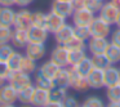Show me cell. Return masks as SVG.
I'll use <instances>...</instances> for the list:
<instances>
[{"mask_svg": "<svg viewBox=\"0 0 120 107\" xmlns=\"http://www.w3.org/2000/svg\"><path fill=\"white\" fill-rule=\"evenodd\" d=\"M110 45V40L107 37H94L92 36L86 43V49L92 55L94 54H103L107 47Z\"/></svg>", "mask_w": 120, "mask_h": 107, "instance_id": "cell-8", "label": "cell"}, {"mask_svg": "<svg viewBox=\"0 0 120 107\" xmlns=\"http://www.w3.org/2000/svg\"><path fill=\"white\" fill-rule=\"evenodd\" d=\"M45 23H47V13H43V12H34L32 13V25L34 26L45 27Z\"/></svg>", "mask_w": 120, "mask_h": 107, "instance_id": "cell-36", "label": "cell"}, {"mask_svg": "<svg viewBox=\"0 0 120 107\" xmlns=\"http://www.w3.org/2000/svg\"><path fill=\"white\" fill-rule=\"evenodd\" d=\"M16 11L12 9V7H0V25L7 27H12L14 23Z\"/></svg>", "mask_w": 120, "mask_h": 107, "instance_id": "cell-19", "label": "cell"}, {"mask_svg": "<svg viewBox=\"0 0 120 107\" xmlns=\"http://www.w3.org/2000/svg\"><path fill=\"white\" fill-rule=\"evenodd\" d=\"M79 107H83V106H79Z\"/></svg>", "mask_w": 120, "mask_h": 107, "instance_id": "cell-54", "label": "cell"}, {"mask_svg": "<svg viewBox=\"0 0 120 107\" xmlns=\"http://www.w3.org/2000/svg\"><path fill=\"white\" fill-rule=\"evenodd\" d=\"M35 86H39V88L50 90L52 88H54V83H53L52 79L44 76L40 71H36V72H35Z\"/></svg>", "mask_w": 120, "mask_h": 107, "instance_id": "cell-24", "label": "cell"}, {"mask_svg": "<svg viewBox=\"0 0 120 107\" xmlns=\"http://www.w3.org/2000/svg\"><path fill=\"white\" fill-rule=\"evenodd\" d=\"M83 107H106V104L103 103L99 97L97 96H89L84 99V102L81 103Z\"/></svg>", "mask_w": 120, "mask_h": 107, "instance_id": "cell-33", "label": "cell"}, {"mask_svg": "<svg viewBox=\"0 0 120 107\" xmlns=\"http://www.w3.org/2000/svg\"><path fill=\"white\" fill-rule=\"evenodd\" d=\"M11 43L14 48L18 49H23L27 44H29V35H27V30L22 29H14L13 34H12Z\"/></svg>", "mask_w": 120, "mask_h": 107, "instance_id": "cell-18", "label": "cell"}, {"mask_svg": "<svg viewBox=\"0 0 120 107\" xmlns=\"http://www.w3.org/2000/svg\"><path fill=\"white\" fill-rule=\"evenodd\" d=\"M27 35H29V43H43V44H44L48 40L49 31H48L45 27L34 26V25H32V26L27 30Z\"/></svg>", "mask_w": 120, "mask_h": 107, "instance_id": "cell-13", "label": "cell"}, {"mask_svg": "<svg viewBox=\"0 0 120 107\" xmlns=\"http://www.w3.org/2000/svg\"><path fill=\"white\" fill-rule=\"evenodd\" d=\"M72 67L75 68V70L78 71L81 76H85V77H86L88 74L94 68V66H93V62H92V57H88V55H86V57L83 58L78 65L72 66Z\"/></svg>", "mask_w": 120, "mask_h": 107, "instance_id": "cell-22", "label": "cell"}, {"mask_svg": "<svg viewBox=\"0 0 120 107\" xmlns=\"http://www.w3.org/2000/svg\"><path fill=\"white\" fill-rule=\"evenodd\" d=\"M103 54L106 55V58L109 59V62L111 65H116V63L120 62V48L116 47V45L110 44Z\"/></svg>", "mask_w": 120, "mask_h": 107, "instance_id": "cell-25", "label": "cell"}, {"mask_svg": "<svg viewBox=\"0 0 120 107\" xmlns=\"http://www.w3.org/2000/svg\"><path fill=\"white\" fill-rule=\"evenodd\" d=\"M62 104H63V107H79L80 106L79 101L74 96H67L65 99H63Z\"/></svg>", "mask_w": 120, "mask_h": 107, "instance_id": "cell-40", "label": "cell"}, {"mask_svg": "<svg viewBox=\"0 0 120 107\" xmlns=\"http://www.w3.org/2000/svg\"><path fill=\"white\" fill-rule=\"evenodd\" d=\"M102 1H105V0H102Z\"/></svg>", "mask_w": 120, "mask_h": 107, "instance_id": "cell-55", "label": "cell"}, {"mask_svg": "<svg viewBox=\"0 0 120 107\" xmlns=\"http://www.w3.org/2000/svg\"><path fill=\"white\" fill-rule=\"evenodd\" d=\"M19 71L27 74V75H31V74H35L38 71V65L36 61L31 59V58L23 55V59L21 62V67H19Z\"/></svg>", "mask_w": 120, "mask_h": 107, "instance_id": "cell-26", "label": "cell"}, {"mask_svg": "<svg viewBox=\"0 0 120 107\" xmlns=\"http://www.w3.org/2000/svg\"><path fill=\"white\" fill-rule=\"evenodd\" d=\"M115 25H116V26L120 29V12H119V16H117V18H116V22H115Z\"/></svg>", "mask_w": 120, "mask_h": 107, "instance_id": "cell-49", "label": "cell"}, {"mask_svg": "<svg viewBox=\"0 0 120 107\" xmlns=\"http://www.w3.org/2000/svg\"><path fill=\"white\" fill-rule=\"evenodd\" d=\"M103 79L106 88L120 84V68L115 67L114 65L109 66L106 70H103Z\"/></svg>", "mask_w": 120, "mask_h": 107, "instance_id": "cell-17", "label": "cell"}, {"mask_svg": "<svg viewBox=\"0 0 120 107\" xmlns=\"http://www.w3.org/2000/svg\"><path fill=\"white\" fill-rule=\"evenodd\" d=\"M67 88H61V86H54L49 90L50 101L56 102H63V99L67 97Z\"/></svg>", "mask_w": 120, "mask_h": 107, "instance_id": "cell-28", "label": "cell"}, {"mask_svg": "<svg viewBox=\"0 0 120 107\" xmlns=\"http://www.w3.org/2000/svg\"><path fill=\"white\" fill-rule=\"evenodd\" d=\"M54 86H61V88H70V71L67 67L60 68L57 75L53 79Z\"/></svg>", "mask_w": 120, "mask_h": 107, "instance_id": "cell-20", "label": "cell"}, {"mask_svg": "<svg viewBox=\"0 0 120 107\" xmlns=\"http://www.w3.org/2000/svg\"><path fill=\"white\" fill-rule=\"evenodd\" d=\"M0 106H1V102H0Z\"/></svg>", "mask_w": 120, "mask_h": 107, "instance_id": "cell-53", "label": "cell"}, {"mask_svg": "<svg viewBox=\"0 0 120 107\" xmlns=\"http://www.w3.org/2000/svg\"><path fill=\"white\" fill-rule=\"evenodd\" d=\"M68 71H70V88H72L76 92H80V93H84V92L88 90L89 84L86 81L85 76H81L72 66H70Z\"/></svg>", "mask_w": 120, "mask_h": 107, "instance_id": "cell-6", "label": "cell"}, {"mask_svg": "<svg viewBox=\"0 0 120 107\" xmlns=\"http://www.w3.org/2000/svg\"><path fill=\"white\" fill-rule=\"evenodd\" d=\"M32 26V12H30L26 8H21L18 12H16L14 17V29H22V30H29Z\"/></svg>", "mask_w": 120, "mask_h": 107, "instance_id": "cell-7", "label": "cell"}, {"mask_svg": "<svg viewBox=\"0 0 120 107\" xmlns=\"http://www.w3.org/2000/svg\"><path fill=\"white\" fill-rule=\"evenodd\" d=\"M35 90V85H29L26 88L18 90V102L21 104H31V99H32V94Z\"/></svg>", "mask_w": 120, "mask_h": 107, "instance_id": "cell-23", "label": "cell"}, {"mask_svg": "<svg viewBox=\"0 0 120 107\" xmlns=\"http://www.w3.org/2000/svg\"><path fill=\"white\" fill-rule=\"evenodd\" d=\"M110 1H112V3H114L115 5H116L117 8L120 9V0H110Z\"/></svg>", "mask_w": 120, "mask_h": 107, "instance_id": "cell-48", "label": "cell"}, {"mask_svg": "<svg viewBox=\"0 0 120 107\" xmlns=\"http://www.w3.org/2000/svg\"><path fill=\"white\" fill-rule=\"evenodd\" d=\"M110 44H114L120 48V29L119 27L116 30H114V31H111V34H110Z\"/></svg>", "mask_w": 120, "mask_h": 107, "instance_id": "cell-39", "label": "cell"}, {"mask_svg": "<svg viewBox=\"0 0 120 107\" xmlns=\"http://www.w3.org/2000/svg\"><path fill=\"white\" fill-rule=\"evenodd\" d=\"M50 61L54 62L61 68L70 66L68 65V48L62 44H58L57 47H54L50 53Z\"/></svg>", "mask_w": 120, "mask_h": 107, "instance_id": "cell-5", "label": "cell"}, {"mask_svg": "<svg viewBox=\"0 0 120 107\" xmlns=\"http://www.w3.org/2000/svg\"><path fill=\"white\" fill-rule=\"evenodd\" d=\"M17 98H18V92L9 83L0 86V102H1V104H14L18 101Z\"/></svg>", "mask_w": 120, "mask_h": 107, "instance_id": "cell-12", "label": "cell"}, {"mask_svg": "<svg viewBox=\"0 0 120 107\" xmlns=\"http://www.w3.org/2000/svg\"><path fill=\"white\" fill-rule=\"evenodd\" d=\"M60 68L61 67H58L54 62H52V61L49 59V61H47V62L43 63V65L38 68V71H40L44 76H47V77H49V79L53 80L54 76L57 75V72L60 71Z\"/></svg>", "mask_w": 120, "mask_h": 107, "instance_id": "cell-21", "label": "cell"}, {"mask_svg": "<svg viewBox=\"0 0 120 107\" xmlns=\"http://www.w3.org/2000/svg\"><path fill=\"white\" fill-rule=\"evenodd\" d=\"M75 37L83 40V41H88L92 37L89 26H75Z\"/></svg>", "mask_w": 120, "mask_h": 107, "instance_id": "cell-34", "label": "cell"}, {"mask_svg": "<svg viewBox=\"0 0 120 107\" xmlns=\"http://www.w3.org/2000/svg\"><path fill=\"white\" fill-rule=\"evenodd\" d=\"M9 74H11V70H9L7 62H1V61H0V76H3V77H5L7 80H8Z\"/></svg>", "mask_w": 120, "mask_h": 107, "instance_id": "cell-41", "label": "cell"}, {"mask_svg": "<svg viewBox=\"0 0 120 107\" xmlns=\"http://www.w3.org/2000/svg\"><path fill=\"white\" fill-rule=\"evenodd\" d=\"M119 12L120 9L112 1H103V5H102L101 11L98 12V17L102 18L105 22H107L109 25H115Z\"/></svg>", "mask_w": 120, "mask_h": 107, "instance_id": "cell-4", "label": "cell"}, {"mask_svg": "<svg viewBox=\"0 0 120 107\" xmlns=\"http://www.w3.org/2000/svg\"><path fill=\"white\" fill-rule=\"evenodd\" d=\"M106 107H120V102H109Z\"/></svg>", "mask_w": 120, "mask_h": 107, "instance_id": "cell-46", "label": "cell"}, {"mask_svg": "<svg viewBox=\"0 0 120 107\" xmlns=\"http://www.w3.org/2000/svg\"><path fill=\"white\" fill-rule=\"evenodd\" d=\"M103 1L102 0H85V8H88L89 11H92L93 13H98L101 11Z\"/></svg>", "mask_w": 120, "mask_h": 107, "instance_id": "cell-38", "label": "cell"}, {"mask_svg": "<svg viewBox=\"0 0 120 107\" xmlns=\"http://www.w3.org/2000/svg\"><path fill=\"white\" fill-rule=\"evenodd\" d=\"M92 62H93L94 68H99V70H106L109 66H111V63L109 62V59L106 58L105 54H94V55H92Z\"/></svg>", "mask_w": 120, "mask_h": 107, "instance_id": "cell-30", "label": "cell"}, {"mask_svg": "<svg viewBox=\"0 0 120 107\" xmlns=\"http://www.w3.org/2000/svg\"><path fill=\"white\" fill-rule=\"evenodd\" d=\"M22 59H23V55L18 52H14L13 54L11 55V58L7 61V65H8L9 70L11 71H19Z\"/></svg>", "mask_w": 120, "mask_h": 107, "instance_id": "cell-29", "label": "cell"}, {"mask_svg": "<svg viewBox=\"0 0 120 107\" xmlns=\"http://www.w3.org/2000/svg\"><path fill=\"white\" fill-rule=\"evenodd\" d=\"M0 107H16L14 104H1Z\"/></svg>", "mask_w": 120, "mask_h": 107, "instance_id": "cell-50", "label": "cell"}, {"mask_svg": "<svg viewBox=\"0 0 120 107\" xmlns=\"http://www.w3.org/2000/svg\"><path fill=\"white\" fill-rule=\"evenodd\" d=\"M106 97L109 102H120V84L109 86L106 90Z\"/></svg>", "mask_w": 120, "mask_h": 107, "instance_id": "cell-31", "label": "cell"}, {"mask_svg": "<svg viewBox=\"0 0 120 107\" xmlns=\"http://www.w3.org/2000/svg\"><path fill=\"white\" fill-rule=\"evenodd\" d=\"M50 11L54 12V13L60 14V16L68 18V17L72 16L74 11H75V7H74L72 1H65V0H54L52 3L50 7Z\"/></svg>", "mask_w": 120, "mask_h": 107, "instance_id": "cell-10", "label": "cell"}, {"mask_svg": "<svg viewBox=\"0 0 120 107\" xmlns=\"http://www.w3.org/2000/svg\"><path fill=\"white\" fill-rule=\"evenodd\" d=\"M86 57V50L84 49H68V65L75 66L83 58Z\"/></svg>", "mask_w": 120, "mask_h": 107, "instance_id": "cell-27", "label": "cell"}, {"mask_svg": "<svg viewBox=\"0 0 120 107\" xmlns=\"http://www.w3.org/2000/svg\"><path fill=\"white\" fill-rule=\"evenodd\" d=\"M86 81L89 84L90 89H101L105 86V79H103V70L93 68L86 76Z\"/></svg>", "mask_w": 120, "mask_h": 107, "instance_id": "cell-15", "label": "cell"}, {"mask_svg": "<svg viewBox=\"0 0 120 107\" xmlns=\"http://www.w3.org/2000/svg\"><path fill=\"white\" fill-rule=\"evenodd\" d=\"M49 101H50L49 90H48V89L39 88V86H35L34 94H32V99H31V106H34V107H44Z\"/></svg>", "mask_w": 120, "mask_h": 107, "instance_id": "cell-16", "label": "cell"}, {"mask_svg": "<svg viewBox=\"0 0 120 107\" xmlns=\"http://www.w3.org/2000/svg\"><path fill=\"white\" fill-rule=\"evenodd\" d=\"M8 83L18 92L32 84L31 75H27L22 71H11V74L8 76Z\"/></svg>", "mask_w": 120, "mask_h": 107, "instance_id": "cell-2", "label": "cell"}, {"mask_svg": "<svg viewBox=\"0 0 120 107\" xmlns=\"http://www.w3.org/2000/svg\"><path fill=\"white\" fill-rule=\"evenodd\" d=\"M66 19L67 18H65V17H62L60 14L50 11L49 13H47V23H45V27H47V30L49 32L54 34L57 30H60L66 23Z\"/></svg>", "mask_w": 120, "mask_h": 107, "instance_id": "cell-14", "label": "cell"}, {"mask_svg": "<svg viewBox=\"0 0 120 107\" xmlns=\"http://www.w3.org/2000/svg\"><path fill=\"white\" fill-rule=\"evenodd\" d=\"M72 4L75 8H81L85 5V0H72Z\"/></svg>", "mask_w": 120, "mask_h": 107, "instance_id": "cell-45", "label": "cell"}, {"mask_svg": "<svg viewBox=\"0 0 120 107\" xmlns=\"http://www.w3.org/2000/svg\"><path fill=\"white\" fill-rule=\"evenodd\" d=\"M65 1H72V0H65Z\"/></svg>", "mask_w": 120, "mask_h": 107, "instance_id": "cell-52", "label": "cell"}, {"mask_svg": "<svg viewBox=\"0 0 120 107\" xmlns=\"http://www.w3.org/2000/svg\"><path fill=\"white\" fill-rule=\"evenodd\" d=\"M12 34H13L12 27H7V26H1L0 25V44L11 43Z\"/></svg>", "mask_w": 120, "mask_h": 107, "instance_id": "cell-35", "label": "cell"}, {"mask_svg": "<svg viewBox=\"0 0 120 107\" xmlns=\"http://www.w3.org/2000/svg\"><path fill=\"white\" fill-rule=\"evenodd\" d=\"M71 18L74 26H89L92 21L96 18V13H93L85 7H81V8H75Z\"/></svg>", "mask_w": 120, "mask_h": 107, "instance_id": "cell-1", "label": "cell"}, {"mask_svg": "<svg viewBox=\"0 0 120 107\" xmlns=\"http://www.w3.org/2000/svg\"><path fill=\"white\" fill-rule=\"evenodd\" d=\"M32 1H34V0H14V5L19 7V8H26V7H29Z\"/></svg>", "mask_w": 120, "mask_h": 107, "instance_id": "cell-42", "label": "cell"}, {"mask_svg": "<svg viewBox=\"0 0 120 107\" xmlns=\"http://www.w3.org/2000/svg\"><path fill=\"white\" fill-rule=\"evenodd\" d=\"M14 5V0H0V7H12Z\"/></svg>", "mask_w": 120, "mask_h": 107, "instance_id": "cell-44", "label": "cell"}, {"mask_svg": "<svg viewBox=\"0 0 120 107\" xmlns=\"http://www.w3.org/2000/svg\"><path fill=\"white\" fill-rule=\"evenodd\" d=\"M13 53H14L13 45H11L9 43H7V44H0V61L1 62H7Z\"/></svg>", "mask_w": 120, "mask_h": 107, "instance_id": "cell-32", "label": "cell"}, {"mask_svg": "<svg viewBox=\"0 0 120 107\" xmlns=\"http://www.w3.org/2000/svg\"><path fill=\"white\" fill-rule=\"evenodd\" d=\"M66 47H67L68 49H84V50H86V41H83V40H80V39L74 36L72 39L66 44Z\"/></svg>", "mask_w": 120, "mask_h": 107, "instance_id": "cell-37", "label": "cell"}, {"mask_svg": "<svg viewBox=\"0 0 120 107\" xmlns=\"http://www.w3.org/2000/svg\"><path fill=\"white\" fill-rule=\"evenodd\" d=\"M45 53H47V48L43 43H29L25 47V55L36 62L44 58Z\"/></svg>", "mask_w": 120, "mask_h": 107, "instance_id": "cell-11", "label": "cell"}, {"mask_svg": "<svg viewBox=\"0 0 120 107\" xmlns=\"http://www.w3.org/2000/svg\"><path fill=\"white\" fill-rule=\"evenodd\" d=\"M54 39L57 41V44H62V45H66L74 36H75V26L74 25H70L66 22L60 30L54 32Z\"/></svg>", "mask_w": 120, "mask_h": 107, "instance_id": "cell-9", "label": "cell"}, {"mask_svg": "<svg viewBox=\"0 0 120 107\" xmlns=\"http://www.w3.org/2000/svg\"><path fill=\"white\" fill-rule=\"evenodd\" d=\"M89 30H90V35L94 37H109L111 34V25L96 16V18L89 25Z\"/></svg>", "mask_w": 120, "mask_h": 107, "instance_id": "cell-3", "label": "cell"}, {"mask_svg": "<svg viewBox=\"0 0 120 107\" xmlns=\"http://www.w3.org/2000/svg\"><path fill=\"white\" fill-rule=\"evenodd\" d=\"M44 107H63L62 102H56V101H49Z\"/></svg>", "mask_w": 120, "mask_h": 107, "instance_id": "cell-43", "label": "cell"}, {"mask_svg": "<svg viewBox=\"0 0 120 107\" xmlns=\"http://www.w3.org/2000/svg\"><path fill=\"white\" fill-rule=\"evenodd\" d=\"M22 107H34V106H30V104H23Z\"/></svg>", "mask_w": 120, "mask_h": 107, "instance_id": "cell-51", "label": "cell"}, {"mask_svg": "<svg viewBox=\"0 0 120 107\" xmlns=\"http://www.w3.org/2000/svg\"><path fill=\"white\" fill-rule=\"evenodd\" d=\"M7 81H8V80H7L5 77H3V76H0V86H3L4 84H7Z\"/></svg>", "mask_w": 120, "mask_h": 107, "instance_id": "cell-47", "label": "cell"}]
</instances>
